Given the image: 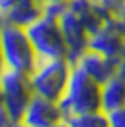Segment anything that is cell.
Masks as SVG:
<instances>
[{
  "instance_id": "44dd1931",
  "label": "cell",
  "mask_w": 125,
  "mask_h": 127,
  "mask_svg": "<svg viewBox=\"0 0 125 127\" xmlns=\"http://www.w3.org/2000/svg\"><path fill=\"white\" fill-rule=\"evenodd\" d=\"M6 70V64H4V57H2V49H0V74Z\"/></svg>"
},
{
  "instance_id": "7402d4cb",
  "label": "cell",
  "mask_w": 125,
  "mask_h": 127,
  "mask_svg": "<svg viewBox=\"0 0 125 127\" xmlns=\"http://www.w3.org/2000/svg\"><path fill=\"white\" fill-rule=\"evenodd\" d=\"M10 127H29V125H25L23 122H11V125Z\"/></svg>"
},
{
  "instance_id": "9c48e42d",
  "label": "cell",
  "mask_w": 125,
  "mask_h": 127,
  "mask_svg": "<svg viewBox=\"0 0 125 127\" xmlns=\"http://www.w3.org/2000/svg\"><path fill=\"white\" fill-rule=\"evenodd\" d=\"M72 63H76L85 74H89L99 84H104L106 80H110L112 76L118 74V59L106 57V55L97 53L93 49L82 51Z\"/></svg>"
},
{
  "instance_id": "6da1fadb",
  "label": "cell",
  "mask_w": 125,
  "mask_h": 127,
  "mask_svg": "<svg viewBox=\"0 0 125 127\" xmlns=\"http://www.w3.org/2000/svg\"><path fill=\"white\" fill-rule=\"evenodd\" d=\"M59 104H61L64 118L74 116V114H83V112L100 110V84L95 82L74 63L70 78H68V85Z\"/></svg>"
},
{
  "instance_id": "4fadbf2b",
  "label": "cell",
  "mask_w": 125,
  "mask_h": 127,
  "mask_svg": "<svg viewBox=\"0 0 125 127\" xmlns=\"http://www.w3.org/2000/svg\"><path fill=\"white\" fill-rule=\"evenodd\" d=\"M106 116H108L110 127H125V106L106 112Z\"/></svg>"
},
{
  "instance_id": "277c9868",
  "label": "cell",
  "mask_w": 125,
  "mask_h": 127,
  "mask_svg": "<svg viewBox=\"0 0 125 127\" xmlns=\"http://www.w3.org/2000/svg\"><path fill=\"white\" fill-rule=\"evenodd\" d=\"M31 38L38 59H53V57H68V48L62 38L59 15L42 13L36 21L25 29ZM70 59V57H68Z\"/></svg>"
},
{
  "instance_id": "3957f363",
  "label": "cell",
  "mask_w": 125,
  "mask_h": 127,
  "mask_svg": "<svg viewBox=\"0 0 125 127\" xmlns=\"http://www.w3.org/2000/svg\"><path fill=\"white\" fill-rule=\"evenodd\" d=\"M0 49H2L6 68L10 70L31 74L38 63L34 46H32L27 31L21 27L6 23L0 29Z\"/></svg>"
},
{
  "instance_id": "ffe728a7",
  "label": "cell",
  "mask_w": 125,
  "mask_h": 127,
  "mask_svg": "<svg viewBox=\"0 0 125 127\" xmlns=\"http://www.w3.org/2000/svg\"><path fill=\"white\" fill-rule=\"evenodd\" d=\"M49 127H70L66 123V120H61V122H57V123H53V125H49Z\"/></svg>"
},
{
  "instance_id": "d4e9b609",
  "label": "cell",
  "mask_w": 125,
  "mask_h": 127,
  "mask_svg": "<svg viewBox=\"0 0 125 127\" xmlns=\"http://www.w3.org/2000/svg\"><path fill=\"white\" fill-rule=\"evenodd\" d=\"M70 2H97V0H70Z\"/></svg>"
},
{
  "instance_id": "5bb4252c",
  "label": "cell",
  "mask_w": 125,
  "mask_h": 127,
  "mask_svg": "<svg viewBox=\"0 0 125 127\" xmlns=\"http://www.w3.org/2000/svg\"><path fill=\"white\" fill-rule=\"evenodd\" d=\"M99 2L110 11V15H112V17L125 10V0H99Z\"/></svg>"
},
{
  "instance_id": "e0dca14e",
  "label": "cell",
  "mask_w": 125,
  "mask_h": 127,
  "mask_svg": "<svg viewBox=\"0 0 125 127\" xmlns=\"http://www.w3.org/2000/svg\"><path fill=\"white\" fill-rule=\"evenodd\" d=\"M42 6H64L68 4L70 0H38Z\"/></svg>"
},
{
  "instance_id": "5b68a950",
  "label": "cell",
  "mask_w": 125,
  "mask_h": 127,
  "mask_svg": "<svg viewBox=\"0 0 125 127\" xmlns=\"http://www.w3.org/2000/svg\"><path fill=\"white\" fill-rule=\"evenodd\" d=\"M0 84H2V99H4L2 112L11 122H21L29 102L34 97L29 74L6 68L0 74Z\"/></svg>"
},
{
  "instance_id": "7a4b0ae2",
  "label": "cell",
  "mask_w": 125,
  "mask_h": 127,
  "mask_svg": "<svg viewBox=\"0 0 125 127\" xmlns=\"http://www.w3.org/2000/svg\"><path fill=\"white\" fill-rule=\"evenodd\" d=\"M72 64H74L72 59L68 57L38 59L34 70L29 74L34 95H40V97H46V99L59 102L68 85Z\"/></svg>"
},
{
  "instance_id": "d6986e66",
  "label": "cell",
  "mask_w": 125,
  "mask_h": 127,
  "mask_svg": "<svg viewBox=\"0 0 125 127\" xmlns=\"http://www.w3.org/2000/svg\"><path fill=\"white\" fill-rule=\"evenodd\" d=\"M11 2H13V0H0V10L4 11V10H6V8H8V6H10V4H11Z\"/></svg>"
},
{
  "instance_id": "52a82bcc",
  "label": "cell",
  "mask_w": 125,
  "mask_h": 127,
  "mask_svg": "<svg viewBox=\"0 0 125 127\" xmlns=\"http://www.w3.org/2000/svg\"><path fill=\"white\" fill-rule=\"evenodd\" d=\"M64 120V114L61 110V104L57 101L46 99V97L34 95L29 102L21 122L29 127H49L53 123Z\"/></svg>"
},
{
  "instance_id": "7c38bea8",
  "label": "cell",
  "mask_w": 125,
  "mask_h": 127,
  "mask_svg": "<svg viewBox=\"0 0 125 127\" xmlns=\"http://www.w3.org/2000/svg\"><path fill=\"white\" fill-rule=\"evenodd\" d=\"M70 127H110L108 116L102 110L95 112H83V114H74V116L64 118Z\"/></svg>"
},
{
  "instance_id": "ba28073f",
  "label": "cell",
  "mask_w": 125,
  "mask_h": 127,
  "mask_svg": "<svg viewBox=\"0 0 125 127\" xmlns=\"http://www.w3.org/2000/svg\"><path fill=\"white\" fill-rule=\"evenodd\" d=\"M125 48V40L121 36L120 29L112 19L106 21L104 25H100L95 32L89 34V42H87V49H93L97 53H102L106 57L118 59L120 53Z\"/></svg>"
},
{
  "instance_id": "8992f818",
  "label": "cell",
  "mask_w": 125,
  "mask_h": 127,
  "mask_svg": "<svg viewBox=\"0 0 125 127\" xmlns=\"http://www.w3.org/2000/svg\"><path fill=\"white\" fill-rule=\"evenodd\" d=\"M59 25H61L62 38H64L66 48H68V57L74 61L82 51L87 49L89 31L85 29V25H83V21L80 19V15L70 6H66L64 11L59 15Z\"/></svg>"
},
{
  "instance_id": "603a6c76",
  "label": "cell",
  "mask_w": 125,
  "mask_h": 127,
  "mask_svg": "<svg viewBox=\"0 0 125 127\" xmlns=\"http://www.w3.org/2000/svg\"><path fill=\"white\" fill-rule=\"evenodd\" d=\"M4 25H6V19H4V11L0 10V29H2Z\"/></svg>"
},
{
  "instance_id": "8fae6325",
  "label": "cell",
  "mask_w": 125,
  "mask_h": 127,
  "mask_svg": "<svg viewBox=\"0 0 125 127\" xmlns=\"http://www.w3.org/2000/svg\"><path fill=\"white\" fill-rule=\"evenodd\" d=\"M120 106H125V78L116 74L100 84V110L110 112Z\"/></svg>"
},
{
  "instance_id": "9a60e30c",
  "label": "cell",
  "mask_w": 125,
  "mask_h": 127,
  "mask_svg": "<svg viewBox=\"0 0 125 127\" xmlns=\"http://www.w3.org/2000/svg\"><path fill=\"white\" fill-rule=\"evenodd\" d=\"M112 21L118 25V29H120V32H121V36H123V40H125V13H123V11H120L118 15L112 17Z\"/></svg>"
},
{
  "instance_id": "30bf717a",
  "label": "cell",
  "mask_w": 125,
  "mask_h": 127,
  "mask_svg": "<svg viewBox=\"0 0 125 127\" xmlns=\"http://www.w3.org/2000/svg\"><path fill=\"white\" fill-rule=\"evenodd\" d=\"M44 13V6L38 0H13L4 10V19L8 25L27 29Z\"/></svg>"
},
{
  "instance_id": "2e32d148",
  "label": "cell",
  "mask_w": 125,
  "mask_h": 127,
  "mask_svg": "<svg viewBox=\"0 0 125 127\" xmlns=\"http://www.w3.org/2000/svg\"><path fill=\"white\" fill-rule=\"evenodd\" d=\"M118 74L125 78V48L120 53V57H118Z\"/></svg>"
},
{
  "instance_id": "cb8c5ba5",
  "label": "cell",
  "mask_w": 125,
  "mask_h": 127,
  "mask_svg": "<svg viewBox=\"0 0 125 127\" xmlns=\"http://www.w3.org/2000/svg\"><path fill=\"white\" fill-rule=\"evenodd\" d=\"M4 108V99H2V84H0V112Z\"/></svg>"
},
{
  "instance_id": "ac0fdd59",
  "label": "cell",
  "mask_w": 125,
  "mask_h": 127,
  "mask_svg": "<svg viewBox=\"0 0 125 127\" xmlns=\"http://www.w3.org/2000/svg\"><path fill=\"white\" fill-rule=\"evenodd\" d=\"M11 125V120L6 116L4 112H0V127H10Z\"/></svg>"
}]
</instances>
